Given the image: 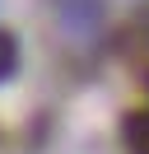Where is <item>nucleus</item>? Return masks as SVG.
Here are the masks:
<instances>
[{
	"label": "nucleus",
	"instance_id": "1",
	"mask_svg": "<svg viewBox=\"0 0 149 154\" xmlns=\"http://www.w3.org/2000/svg\"><path fill=\"white\" fill-rule=\"evenodd\" d=\"M126 149L130 154H149V107L126 117Z\"/></svg>",
	"mask_w": 149,
	"mask_h": 154
}]
</instances>
